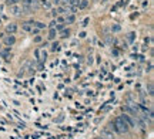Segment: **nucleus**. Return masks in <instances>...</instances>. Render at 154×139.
I'll return each instance as SVG.
<instances>
[{"label":"nucleus","mask_w":154,"mask_h":139,"mask_svg":"<svg viewBox=\"0 0 154 139\" xmlns=\"http://www.w3.org/2000/svg\"><path fill=\"white\" fill-rule=\"evenodd\" d=\"M34 24H36V27H37L38 30H41V29H44V27H46V24H43V23H40V21L34 23Z\"/></svg>","instance_id":"f8f14e48"},{"label":"nucleus","mask_w":154,"mask_h":139,"mask_svg":"<svg viewBox=\"0 0 154 139\" xmlns=\"http://www.w3.org/2000/svg\"><path fill=\"white\" fill-rule=\"evenodd\" d=\"M4 44L6 45H13L14 43H16V37L14 35H7V37H4Z\"/></svg>","instance_id":"423d86ee"},{"label":"nucleus","mask_w":154,"mask_h":139,"mask_svg":"<svg viewBox=\"0 0 154 139\" xmlns=\"http://www.w3.org/2000/svg\"><path fill=\"white\" fill-rule=\"evenodd\" d=\"M22 11H23V10H22V7H20V6H16V4L10 6V13H11L13 16H19Z\"/></svg>","instance_id":"7ed1b4c3"},{"label":"nucleus","mask_w":154,"mask_h":139,"mask_svg":"<svg viewBox=\"0 0 154 139\" xmlns=\"http://www.w3.org/2000/svg\"><path fill=\"white\" fill-rule=\"evenodd\" d=\"M69 34H70V31H69V30H61V37H63V38L69 37Z\"/></svg>","instance_id":"ddd939ff"},{"label":"nucleus","mask_w":154,"mask_h":139,"mask_svg":"<svg viewBox=\"0 0 154 139\" xmlns=\"http://www.w3.org/2000/svg\"><path fill=\"white\" fill-rule=\"evenodd\" d=\"M33 21H24L23 24H22V29L24 30V31H32L33 30Z\"/></svg>","instance_id":"39448f33"},{"label":"nucleus","mask_w":154,"mask_h":139,"mask_svg":"<svg viewBox=\"0 0 154 139\" xmlns=\"http://www.w3.org/2000/svg\"><path fill=\"white\" fill-rule=\"evenodd\" d=\"M121 119L127 124V126H128V128H133V126H134V121H133L128 115H126V114H124V115H121Z\"/></svg>","instance_id":"20e7f679"},{"label":"nucleus","mask_w":154,"mask_h":139,"mask_svg":"<svg viewBox=\"0 0 154 139\" xmlns=\"http://www.w3.org/2000/svg\"><path fill=\"white\" fill-rule=\"evenodd\" d=\"M32 33H33V34H37V33H38V29H34V30H32Z\"/></svg>","instance_id":"a211bd4d"},{"label":"nucleus","mask_w":154,"mask_h":139,"mask_svg":"<svg viewBox=\"0 0 154 139\" xmlns=\"http://www.w3.org/2000/svg\"><path fill=\"white\" fill-rule=\"evenodd\" d=\"M57 30H60V31L64 30V24H59V26H57Z\"/></svg>","instance_id":"2eb2a0df"},{"label":"nucleus","mask_w":154,"mask_h":139,"mask_svg":"<svg viewBox=\"0 0 154 139\" xmlns=\"http://www.w3.org/2000/svg\"><path fill=\"white\" fill-rule=\"evenodd\" d=\"M53 3L54 4H60V0H53Z\"/></svg>","instance_id":"aec40b11"},{"label":"nucleus","mask_w":154,"mask_h":139,"mask_svg":"<svg viewBox=\"0 0 154 139\" xmlns=\"http://www.w3.org/2000/svg\"><path fill=\"white\" fill-rule=\"evenodd\" d=\"M77 6H78V9H86L87 6H88V0H78L77 1Z\"/></svg>","instance_id":"0eeeda50"},{"label":"nucleus","mask_w":154,"mask_h":139,"mask_svg":"<svg viewBox=\"0 0 154 139\" xmlns=\"http://www.w3.org/2000/svg\"><path fill=\"white\" fill-rule=\"evenodd\" d=\"M34 55H36V58H37L38 61H44L46 57H47V53L44 51V48H37L34 51Z\"/></svg>","instance_id":"f03ea898"},{"label":"nucleus","mask_w":154,"mask_h":139,"mask_svg":"<svg viewBox=\"0 0 154 139\" xmlns=\"http://www.w3.org/2000/svg\"><path fill=\"white\" fill-rule=\"evenodd\" d=\"M6 30H7L9 33H16V30H17V26H16V24H9V26L6 27Z\"/></svg>","instance_id":"1a4fd4ad"},{"label":"nucleus","mask_w":154,"mask_h":139,"mask_svg":"<svg viewBox=\"0 0 154 139\" xmlns=\"http://www.w3.org/2000/svg\"><path fill=\"white\" fill-rule=\"evenodd\" d=\"M57 21H59V23H63V21H64V19H63V17H59V19H57Z\"/></svg>","instance_id":"f3484780"},{"label":"nucleus","mask_w":154,"mask_h":139,"mask_svg":"<svg viewBox=\"0 0 154 139\" xmlns=\"http://www.w3.org/2000/svg\"><path fill=\"white\" fill-rule=\"evenodd\" d=\"M41 7H44V9H50L51 7V1H49V0H41Z\"/></svg>","instance_id":"9d476101"},{"label":"nucleus","mask_w":154,"mask_h":139,"mask_svg":"<svg viewBox=\"0 0 154 139\" xmlns=\"http://www.w3.org/2000/svg\"><path fill=\"white\" fill-rule=\"evenodd\" d=\"M17 1H19V0H7V4H9V6H13V4H16Z\"/></svg>","instance_id":"4468645a"},{"label":"nucleus","mask_w":154,"mask_h":139,"mask_svg":"<svg viewBox=\"0 0 154 139\" xmlns=\"http://www.w3.org/2000/svg\"><path fill=\"white\" fill-rule=\"evenodd\" d=\"M111 129H114L117 134H127L130 128H128V126H127V124L121 119V116H118V118H116L114 119Z\"/></svg>","instance_id":"f257e3e1"},{"label":"nucleus","mask_w":154,"mask_h":139,"mask_svg":"<svg viewBox=\"0 0 154 139\" xmlns=\"http://www.w3.org/2000/svg\"><path fill=\"white\" fill-rule=\"evenodd\" d=\"M96 139H101V138H96Z\"/></svg>","instance_id":"412c9836"},{"label":"nucleus","mask_w":154,"mask_h":139,"mask_svg":"<svg viewBox=\"0 0 154 139\" xmlns=\"http://www.w3.org/2000/svg\"><path fill=\"white\" fill-rule=\"evenodd\" d=\"M56 35H57V31H56V27L50 29V31H49V40H53V38H56Z\"/></svg>","instance_id":"6e6552de"},{"label":"nucleus","mask_w":154,"mask_h":139,"mask_svg":"<svg viewBox=\"0 0 154 139\" xmlns=\"http://www.w3.org/2000/svg\"><path fill=\"white\" fill-rule=\"evenodd\" d=\"M74 16H69V17H66V23L67 24H72V23H74Z\"/></svg>","instance_id":"9b49d317"},{"label":"nucleus","mask_w":154,"mask_h":139,"mask_svg":"<svg viewBox=\"0 0 154 139\" xmlns=\"http://www.w3.org/2000/svg\"><path fill=\"white\" fill-rule=\"evenodd\" d=\"M113 30H114V31H118V30H120V27H118V26H114V27H113Z\"/></svg>","instance_id":"6ab92c4d"},{"label":"nucleus","mask_w":154,"mask_h":139,"mask_svg":"<svg viewBox=\"0 0 154 139\" xmlns=\"http://www.w3.org/2000/svg\"><path fill=\"white\" fill-rule=\"evenodd\" d=\"M34 41H36V43H40V41H41V37H36Z\"/></svg>","instance_id":"dca6fc26"}]
</instances>
